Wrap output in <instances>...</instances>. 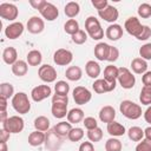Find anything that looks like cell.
I'll list each match as a JSON object with an SVG mask.
<instances>
[{"instance_id":"cell-58","label":"cell","mask_w":151,"mask_h":151,"mask_svg":"<svg viewBox=\"0 0 151 151\" xmlns=\"http://www.w3.org/2000/svg\"><path fill=\"white\" fill-rule=\"evenodd\" d=\"M0 151H7V143L0 142Z\"/></svg>"},{"instance_id":"cell-7","label":"cell","mask_w":151,"mask_h":151,"mask_svg":"<svg viewBox=\"0 0 151 151\" xmlns=\"http://www.w3.org/2000/svg\"><path fill=\"white\" fill-rule=\"evenodd\" d=\"M124 28L126 29V32L129 34H131V35H133L134 38L138 39V37L143 32L144 25L140 24V21L137 17H130V18L126 19V21L124 24Z\"/></svg>"},{"instance_id":"cell-57","label":"cell","mask_w":151,"mask_h":151,"mask_svg":"<svg viewBox=\"0 0 151 151\" xmlns=\"http://www.w3.org/2000/svg\"><path fill=\"white\" fill-rule=\"evenodd\" d=\"M7 119H8V117H7V112H6V111L0 112V122H1V123H5Z\"/></svg>"},{"instance_id":"cell-39","label":"cell","mask_w":151,"mask_h":151,"mask_svg":"<svg viewBox=\"0 0 151 151\" xmlns=\"http://www.w3.org/2000/svg\"><path fill=\"white\" fill-rule=\"evenodd\" d=\"M54 91H55L57 94L67 96L68 94V91H70V85L66 81H64V80H59L54 85Z\"/></svg>"},{"instance_id":"cell-27","label":"cell","mask_w":151,"mask_h":151,"mask_svg":"<svg viewBox=\"0 0 151 151\" xmlns=\"http://www.w3.org/2000/svg\"><path fill=\"white\" fill-rule=\"evenodd\" d=\"M67 122L71 124H77L80 123L81 120H84V111L79 107H74L72 110L68 111L67 113Z\"/></svg>"},{"instance_id":"cell-24","label":"cell","mask_w":151,"mask_h":151,"mask_svg":"<svg viewBox=\"0 0 151 151\" xmlns=\"http://www.w3.org/2000/svg\"><path fill=\"white\" fill-rule=\"evenodd\" d=\"M45 140H46V134L38 130L31 132L28 136V144L31 146H39L42 143H45Z\"/></svg>"},{"instance_id":"cell-32","label":"cell","mask_w":151,"mask_h":151,"mask_svg":"<svg viewBox=\"0 0 151 151\" xmlns=\"http://www.w3.org/2000/svg\"><path fill=\"white\" fill-rule=\"evenodd\" d=\"M26 59H27V64L28 65H31V66H38V65H40V63L42 60V55H41L40 51L32 50V51H29L27 53Z\"/></svg>"},{"instance_id":"cell-3","label":"cell","mask_w":151,"mask_h":151,"mask_svg":"<svg viewBox=\"0 0 151 151\" xmlns=\"http://www.w3.org/2000/svg\"><path fill=\"white\" fill-rule=\"evenodd\" d=\"M12 106L13 109L20 113L26 114L31 110V103L28 100V96L25 92H18L12 97Z\"/></svg>"},{"instance_id":"cell-44","label":"cell","mask_w":151,"mask_h":151,"mask_svg":"<svg viewBox=\"0 0 151 151\" xmlns=\"http://www.w3.org/2000/svg\"><path fill=\"white\" fill-rule=\"evenodd\" d=\"M139 55L144 60H151V42L144 44L139 48Z\"/></svg>"},{"instance_id":"cell-25","label":"cell","mask_w":151,"mask_h":151,"mask_svg":"<svg viewBox=\"0 0 151 151\" xmlns=\"http://www.w3.org/2000/svg\"><path fill=\"white\" fill-rule=\"evenodd\" d=\"M85 71H86V74L90 77V78H98L101 70H100V66L98 63H96L94 60H88L85 65Z\"/></svg>"},{"instance_id":"cell-48","label":"cell","mask_w":151,"mask_h":151,"mask_svg":"<svg viewBox=\"0 0 151 151\" xmlns=\"http://www.w3.org/2000/svg\"><path fill=\"white\" fill-rule=\"evenodd\" d=\"M91 2H92V6L96 7L98 11H101V9H104L105 7L109 6L107 0H92Z\"/></svg>"},{"instance_id":"cell-55","label":"cell","mask_w":151,"mask_h":151,"mask_svg":"<svg viewBox=\"0 0 151 151\" xmlns=\"http://www.w3.org/2000/svg\"><path fill=\"white\" fill-rule=\"evenodd\" d=\"M6 109H7V99L0 97V112L6 111Z\"/></svg>"},{"instance_id":"cell-21","label":"cell","mask_w":151,"mask_h":151,"mask_svg":"<svg viewBox=\"0 0 151 151\" xmlns=\"http://www.w3.org/2000/svg\"><path fill=\"white\" fill-rule=\"evenodd\" d=\"M117 78H118V67L114 65H107L104 70V79L113 85H117Z\"/></svg>"},{"instance_id":"cell-23","label":"cell","mask_w":151,"mask_h":151,"mask_svg":"<svg viewBox=\"0 0 151 151\" xmlns=\"http://www.w3.org/2000/svg\"><path fill=\"white\" fill-rule=\"evenodd\" d=\"M2 60L7 64V65H13L14 63L18 61V52L14 47L9 46L6 47L2 52Z\"/></svg>"},{"instance_id":"cell-34","label":"cell","mask_w":151,"mask_h":151,"mask_svg":"<svg viewBox=\"0 0 151 151\" xmlns=\"http://www.w3.org/2000/svg\"><path fill=\"white\" fill-rule=\"evenodd\" d=\"M127 136L132 142H139L144 137V130L139 126H131L127 131Z\"/></svg>"},{"instance_id":"cell-40","label":"cell","mask_w":151,"mask_h":151,"mask_svg":"<svg viewBox=\"0 0 151 151\" xmlns=\"http://www.w3.org/2000/svg\"><path fill=\"white\" fill-rule=\"evenodd\" d=\"M84 137V130L80 129V127H72V130L70 131L67 138L71 140V142H79Z\"/></svg>"},{"instance_id":"cell-16","label":"cell","mask_w":151,"mask_h":151,"mask_svg":"<svg viewBox=\"0 0 151 151\" xmlns=\"http://www.w3.org/2000/svg\"><path fill=\"white\" fill-rule=\"evenodd\" d=\"M98 15H99L101 19H104L105 21H107V22H112V24H113V22L118 19V17H119V12H118V9H117L114 6L109 5V6L105 7L104 9L98 11Z\"/></svg>"},{"instance_id":"cell-53","label":"cell","mask_w":151,"mask_h":151,"mask_svg":"<svg viewBox=\"0 0 151 151\" xmlns=\"http://www.w3.org/2000/svg\"><path fill=\"white\" fill-rule=\"evenodd\" d=\"M9 132H7L5 129H1L0 130V142H6L7 143V140L9 139Z\"/></svg>"},{"instance_id":"cell-47","label":"cell","mask_w":151,"mask_h":151,"mask_svg":"<svg viewBox=\"0 0 151 151\" xmlns=\"http://www.w3.org/2000/svg\"><path fill=\"white\" fill-rule=\"evenodd\" d=\"M118 57H119V51H118V48L114 47V46H111V47H110V52H109V57H107V61L113 63V61H116V60L118 59Z\"/></svg>"},{"instance_id":"cell-52","label":"cell","mask_w":151,"mask_h":151,"mask_svg":"<svg viewBox=\"0 0 151 151\" xmlns=\"http://www.w3.org/2000/svg\"><path fill=\"white\" fill-rule=\"evenodd\" d=\"M142 81H143L144 86H151V71H146V72L143 74Z\"/></svg>"},{"instance_id":"cell-5","label":"cell","mask_w":151,"mask_h":151,"mask_svg":"<svg viewBox=\"0 0 151 151\" xmlns=\"http://www.w3.org/2000/svg\"><path fill=\"white\" fill-rule=\"evenodd\" d=\"M119 85L123 88H132L136 84V78L132 74V72L126 67H119L118 68V78H117Z\"/></svg>"},{"instance_id":"cell-43","label":"cell","mask_w":151,"mask_h":151,"mask_svg":"<svg viewBox=\"0 0 151 151\" xmlns=\"http://www.w3.org/2000/svg\"><path fill=\"white\" fill-rule=\"evenodd\" d=\"M86 40H87V34H86V32L83 31V29H79L76 34L72 35V41H73L74 44H77V45H83Z\"/></svg>"},{"instance_id":"cell-41","label":"cell","mask_w":151,"mask_h":151,"mask_svg":"<svg viewBox=\"0 0 151 151\" xmlns=\"http://www.w3.org/2000/svg\"><path fill=\"white\" fill-rule=\"evenodd\" d=\"M87 138L92 143H97V142L101 140V138H103V130L100 127H96L93 130H88L87 131Z\"/></svg>"},{"instance_id":"cell-8","label":"cell","mask_w":151,"mask_h":151,"mask_svg":"<svg viewBox=\"0 0 151 151\" xmlns=\"http://www.w3.org/2000/svg\"><path fill=\"white\" fill-rule=\"evenodd\" d=\"M18 14H19L18 7L14 4H9V2L0 4V17L2 19L13 21L18 18Z\"/></svg>"},{"instance_id":"cell-22","label":"cell","mask_w":151,"mask_h":151,"mask_svg":"<svg viewBox=\"0 0 151 151\" xmlns=\"http://www.w3.org/2000/svg\"><path fill=\"white\" fill-rule=\"evenodd\" d=\"M107 132L109 134L113 136V137H120V136H124L126 130H125V126L118 122H111L107 124Z\"/></svg>"},{"instance_id":"cell-11","label":"cell","mask_w":151,"mask_h":151,"mask_svg":"<svg viewBox=\"0 0 151 151\" xmlns=\"http://www.w3.org/2000/svg\"><path fill=\"white\" fill-rule=\"evenodd\" d=\"M38 76L45 83H53L57 79V71L53 66H51L48 64H45V65H41L39 67Z\"/></svg>"},{"instance_id":"cell-37","label":"cell","mask_w":151,"mask_h":151,"mask_svg":"<svg viewBox=\"0 0 151 151\" xmlns=\"http://www.w3.org/2000/svg\"><path fill=\"white\" fill-rule=\"evenodd\" d=\"M122 142L117 138H109L105 143V150L106 151H122Z\"/></svg>"},{"instance_id":"cell-50","label":"cell","mask_w":151,"mask_h":151,"mask_svg":"<svg viewBox=\"0 0 151 151\" xmlns=\"http://www.w3.org/2000/svg\"><path fill=\"white\" fill-rule=\"evenodd\" d=\"M149 38H151V28H150L149 26L144 25L143 32H142V34L138 37V40H146V39H149Z\"/></svg>"},{"instance_id":"cell-45","label":"cell","mask_w":151,"mask_h":151,"mask_svg":"<svg viewBox=\"0 0 151 151\" xmlns=\"http://www.w3.org/2000/svg\"><path fill=\"white\" fill-rule=\"evenodd\" d=\"M83 124H84V126L87 129V131L98 127V123H97L96 118H93V117H86V118H84Z\"/></svg>"},{"instance_id":"cell-18","label":"cell","mask_w":151,"mask_h":151,"mask_svg":"<svg viewBox=\"0 0 151 151\" xmlns=\"http://www.w3.org/2000/svg\"><path fill=\"white\" fill-rule=\"evenodd\" d=\"M116 118V110L113 109V106L111 105H106V106H103L99 111V119L103 122V123H111L113 122Z\"/></svg>"},{"instance_id":"cell-1","label":"cell","mask_w":151,"mask_h":151,"mask_svg":"<svg viewBox=\"0 0 151 151\" xmlns=\"http://www.w3.org/2000/svg\"><path fill=\"white\" fill-rule=\"evenodd\" d=\"M67 104H68V97L61 96V94H53L52 97V114L54 118L61 119L67 116Z\"/></svg>"},{"instance_id":"cell-13","label":"cell","mask_w":151,"mask_h":151,"mask_svg":"<svg viewBox=\"0 0 151 151\" xmlns=\"http://www.w3.org/2000/svg\"><path fill=\"white\" fill-rule=\"evenodd\" d=\"M22 32H24V25L20 21L12 22L5 28V35H6V38H8L11 40L19 38L22 34Z\"/></svg>"},{"instance_id":"cell-19","label":"cell","mask_w":151,"mask_h":151,"mask_svg":"<svg viewBox=\"0 0 151 151\" xmlns=\"http://www.w3.org/2000/svg\"><path fill=\"white\" fill-rule=\"evenodd\" d=\"M105 35L109 40H112V41H116L118 39H120L123 37V28L120 25L118 24H111L107 28H106V32H105Z\"/></svg>"},{"instance_id":"cell-9","label":"cell","mask_w":151,"mask_h":151,"mask_svg":"<svg viewBox=\"0 0 151 151\" xmlns=\"http://www.w3.org/2000/svg\"><path fill=\"white\" fill-rule=\"evenodd\" d=\"M72 60H73V54L70 50L66 48H59L53 54V61L58 66H66L71 64Z\"/></svg>"},{"instance_id":"cell-10","label":"cell","mask_w":151,"mask_h":151,"mask_svg":"<svg viewBox=\"0 0 151 151\" xmlns=\"http://www.w3.org/2000/svg\"><path fill=\"white\" fill-rule=\"evenodd\" d=\"M73 99L78 105H85L92 99V93L84 86H77L73 90Z\"/></svg>"},{"instance_id":"cell-31","label":"cell","mask_w":151,"mask_h":151,"mask_svg":"<svg viewBox=\"0 0 151 151\" xmlns=\"http://www.w3.org/2000/svg\"><path fill=\"white\" fill-rule=\"evenodd\" d=\"M64 12H65L66 17H68L70 19H73V18H76V17L79 14V12H80V6H79V4L76 2V1H70V2L66 4Z\"/></svg>"},{"instance_id":"cell-4","label":"cell","mask_w":151,"mask_h":151,"mask_svg":"<svg viewBox=\"0 0 151 151\" xmlns=\"http://www.w3.org/2000/svg\"><path fill=\"white\" fill-rule=\"evenodd\" d=\"M119 110L123 116L129 119H138L142 116V107L131 100H123L119 105Z\"/></svg>"},{"instance_id":"cell-35","label":"cell","mask_w":151,"mask_h":151,"mask_svg":"<svg viewBox=\"0 0 151 151\" xmlns=\"http://www.w3.org/2000/svg\"><path fill=\"white\" fill-rule=\"evenodd\" d=\"M14 96V87L9 83H2L0 85V97L8 99Z\"/></svg>"},{"instance_id":"cell-56","label":"cell","mask_w":151,"mask_h":151,"mask_svg":"<svg viewBox=\"0 0 151 151\" xmlns=\"http://www.w3.org/2000/svg\"><path fill=\"white\" fill-rule=\"evenodd\" d=\"M144 136H145L146 139L151 140V126H149V127H146V129L144 130Z\"/></svg>"},{"instance_id":"cell-36","label":"cell","mask_w":151,"mask_h":151,"mask_svg":"<svg viewBox=\"0 0 151 151\" xmlns=\"http://www.w3.org/2000/svg\"><path fill=\"white\" fill-rule=\"evenodd\" d=\"M64 29H65V32H66L67 34H70V35L72 37V35L76 34L80 28H79V24H78V21H77L76 19H70V20H67V21L65 22Z\"/></svg>"},{"instance_id":"cell-26","label":"cell","mask_w":151,"mask_h":151,"mask_svg":"<svg viewBox=\"0 0 151 151\" xmlns=\"http://www.w3.org/2000/svg\"><path fill=\"white\" fill-rule=\"evenodd\" d=\"M71 130H72V124L68 122H60L53 126V131L61 138L67 137Z\"/></svg>"},{"instance_id":"cell-28","label":"cell","mask_w":151,"mask_h":151,"mask_svg":"<svg viewBox=\"0 0 151 151\" xmlns=\"http://www.w3.org/2000/svg\"><path fill=\"white\" fill-rule=\"evenodd\" d=\"M131 68L137 74H142V73L144 74L147 70V63H146V60H144L142 58H134L131 61Z\"/></svg>"},{"instance_id":"cell-51","label":"cell","mask_w":151,"mask_h":151,"mask_svg":"<svg viewBox=\"0 0 151 151\" xmlns=\"http://www.w3.org/2000/svg\"><path fill=\"white\" fill-rule=\"evenodd\" d=\"M79 151H94L92 142H83L79 146Z\"/></svg>"},{"instance_id":"cell-33","label":"cell","mask_w":151,"mask_h":151,"mask_svg":"<svg viewBox=\"0 0 151 151\" xmlns=\"http://www.w3.org/2000/svg\"><path fill=\"white\" fill-rule=\"evenodd\" d=\"M33 125H34L35 130L44 132V131H47V130L50 129V120H48V118L45 117V116H39V117H37V118L34 119Z\"/></svg>"},{"instance_id":"cell-46","label":"cell","mask_w":151,"mask_h":151,"mask_svg":"<svg viewBox=\"0 0 151 151\" xmlns=\"http://www.w3.org/2000/svg\"><path fill=\"white\" fill-rule=\"evenodd\" d=\"M136 151H151V140L149 139H142L136 146Z\"/></svg>"},{"instance_id":"cell-17","label":"cell","mask_w":151,"mask_h":151,"mask_svg":"<svg viewBox=\"0 0 151 151\" xmlns=\"http://www.w3.org/2000/svg\"><path fill=\"white\" fill-rule=\"evenodd\" d=\"M92 87H93V90H94L96 93L101 94V93H106V92L113 91L116 88V85L107 83L105 79H97L92 84Z\"/></svg>"},{"instance_id":"cell-29","label":"cell","mask_w":151,"mask_h":151,"mask_svg":"<svg viewBox=\"0 0 151 151\" xmlns=\"http://www.w3.org/2000/svg\"><path fill=\"white\" fill-rule=\"evenodd\" d=\"M28 71V64L24 60H18L12 65V72L17 77H22L27 73Z\"/></svg>"},{"instance_id":"cell-30","label":"cell","mask_w":151,"mask_h":151,"mask_svg":"<svg viewBox=\"0 0 151 151\" xmlns=\"http://www.w3.org/2000/svg\"><path fill=\"white\" fill-rule=\"evenodd\" d=\"M65 76L71 81H78L83 77V71L79 66H70V67H67Z\"/></svg>"},{"instance_id":"cell-42","label":"cell","mask_w":151,"mask_h":151,"mask_svg":"<svg viewBox=\"0 0 151 151\" xmlns=\"http://www.w3.org/2000/svg\"><path fill=\"white\" fill-rule=\"evenodd\" d=\"M138 15L140 18H144V19H147L151 17V5L147 4V2H144L142 5H139L138 7Z\"/></svg>"},{"instance_id":"cell-6","label":"cell","mask_w":151,"mask_h":151,"mask_svg":"<svg viewBox=\"0 0 151 151\" xmlns=\"http://www.w3.org/2000/svg\"><path fill=\"white\" fill-rule=\"evenodd\" d=\"M24 126H25V123H24V119L19 116H12V117H8V119L2 123V129H5L7 132L9 133H19L24 130Z\"/></svg>"},{"instance_id":"cell-2","label":"cell","mask_w":151,"mask_h":151,"mask_svg":"<svg viewBox=\"0 0 151 151\" xmlns=\"http://www.w3.org/2000/svg\"><path fill=\"white\" fill-rule=\"evenodd\" d=\"M85 29L93 40H100L104 38V29L101 28L99 20L93 15H90L85 20Z\"/></svg>"},{"instance_id":"cell-14","label":"cell","mask_w":151,"mask_h":151,"mask_svg":"<svg viewBox=\"0 0 151 151\" xmlns=\"http://www.w3.org/2000/svg\"><path fill=\"white\" fill-rule=\"evenodd\" d=\"M26 27H27V31L29 33H32V34H39V33H41L44 31L45 22L39 17H32V18L28 19Z\"/></svg>"},{"instance_id":"cell-15","label":"cell","mask_w":151,"mask_h":151,"mask_svg":"<svg viewBox=\"0 0 151 151\" xmlns=\"http://www.w3.org/2000/svg\"><path fill=\"white\" fill-rule=\"evenodd\" d=\"M39 13L41 14V17L44 19H46L47 21H53L58 18L59 15V11L57 8V6H54L51 2H46V5L39 11Z\"/></svg>"},{"instance_id":"cell-49","label":"cell","mask_w":151,"mask_h":151,"mask_svg":"<svg viewBox=\"0 0 151 151\" xmlns=\"http://www.w3.org/2000/svg\"><path fill=\"white\" fill-rule=\"evenodd\" d=\"M46 2H47V1H45V0H29V5H31L34 9H38V11H40V9L46 5Z\"/></svg>"},{"instance_id":"cell-54","label":"cell","mask_w":151,"mask_h":151,"mask_svg":"<svg viewBox=\"0 0 151 151\" xmlns=\"http://www.w3.org/2000/svg\"><path fill=\"white\" fill-rule=\"evenodd\" d=\"M144 119H145L146 123L151 124V106H149L146 109V111L144 112Z\"/></svg>"},{"instance_id":"cell-20","label":"cell","mask_w":151,"mask_h":151,"mask_svg":"<svg viewBox=\"0 0 151 151\" xmlns=\"http://www.w3.org/2000/svg\"><path fill=\"white\" fill-rule=\"evenodd\" d=\"M110 45L106 44V42H98L96 46H94V55L98 60L100 61H104V60H107V57H109V52H110Z\"/></svg>"},{"instance_id":"cell-12","label":"cell","mask_w":151,"mask_h":151,"mask_svg":"<svg viewBox=\"0 0 151 151\" xmlns=\"http://www.w3.org/2000/svg\"><path fill=\"white\" fill-rule=\"evenodd\" d=\"M52 94V88L48 85H38L31 91V97L34 101L39 103Z\"/></svg>"},{"instance_id":"cell-38","label":"cell","mask_w":151,"mask_h":151,"mask_svg":"<svg viewBox=\"0 0 151 151\" xmlns=\"http://www.w3.org/2000/svg\"><path fill=\"white\" fill-rule=\"evenodd\" d=\"M139 100L143 105H151V86H143L139 94Z\"/></svg>"}]
</instances>
